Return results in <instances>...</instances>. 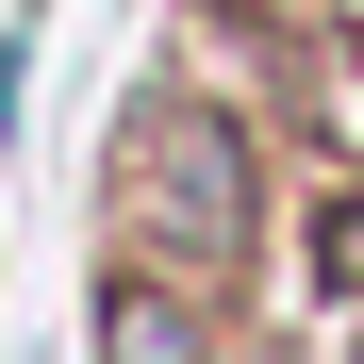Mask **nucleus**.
Segmentation results:
<instances>
[{
    "instance_id": "f257e3e1",
    "label": "nucleus",
    "mask_w": 364,
    "mask_h": 364,
    "mask_svg": "<svg viewBox=\"0 0 364 364\" xmlns=\"http://www.w3.org/2000/svg\"><path fill=\"white\" fill-rule=\"evenodd\" d=\"M133 199H149V232H182V249H232V232H249V166H232L215 116H166L149 166H133Z\"/></svg>"
},
{
    "instance_id": "f03ea898",
    "label": "nucleus",
    "mask_w": 364,
    "mask_h": 364,
    "mask_svg": "<svg viewBox=\"0 0 364 364\" xmlns=\"http://www.w3.org/2000/svg\"><path fill=\"white\" fill-rule=\"evenodd\" d=\"M331 282H364V199H348V215H331Z\"/></svg>"
}]
</instances>
